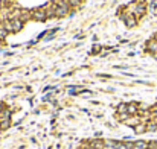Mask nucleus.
Masks as SVG:
<instances>
[{
  "mask_svg": "<svg viewBox=\"0 0 157 149\" xmlns=\"http://www.w3.org/2000/svg\"><path fill=\"white\" fill-rule=\"evenodd\" d=\"M69 3L63 2V0H60V2L57 5H54V9H55V17H66L69 14Z\"/></svg>",
  "mask_w": 157,
  "mask_h": 149,
  "instance_id": "nucleus-1",
  "label": "nucleus"
},
{
  "mask_svg": "<svg viewBox=\"0 0 157 149\" xmlns=\"http://www.w3.org/2000/svg\"><path fill=\"white\" fill-rule=\"evenodd\" d=\"M32 17L37 20V22H44L47 19V14H46V9H35L32 12Z\"/></svg>",
  "mask_w": 157,
  "mask_h": 149,
  "instance_id": "nucleus-2",
  "label": "nucleus"
},
{
  "mask_svg": "<svg viewBox=\"0 0 157 149\" xmlns=\"http://www.w3.org/2000/svg\"><path fill=\"white\" fill-rule=\"evenodd\" d=\"M11 23H12V26H14V32H16V31H20V29L23 28V20H22V19H11Z\"/></svg>",
  "mask_w": 157,
  "mask_h": 149,
  "instance_id": "nucleus-3",
  "label": "nucleus"
},
{
  "mask_svg": "<svg viewBox=\"0 0 157 149\" xmlns=\"http://www.w3.org/2000/svg\"><path fill=\"white\" fill-rule=\"evenodd\" d=\"M122 19L125 20V25H127L128 28H133V26L136 25V17H133V15H124Z\"/></svg>",
  "mask_w": 157,
  "mask_h": 149,
  "instance_id": "nucleus-4",
  "label": "nucleus"
},
{
  "mask_svg": "<svg viewBox=\"0 0 157 149\" xmlns=\"http://www.w3.org/2000/svg\"><path fill=\"white\" fill-rule=\"evenodd\" d=\"M134 149H148V141H145V140L134 141Z\"/></svg>",
  "mask_w": 157,
  "mask_h": 149,
  "instance_id": "nucleus-5",
  "label": "nucleus"
},
{
  "mask_svg": "<svg viewBox=\"0 0 157 149\" xmlns=\"http://www.w3.org/2000/svg\"><path fill=\"white\" fill-rule=\"evenodd\" d=\"M148 50L151 53H157V40H151L148 43Z\"/></svg>",
  "mask_w": 157,
  "mask_h": 149,
  "instance_id": "nucleus-6",
  "label": "nucleus"
},
{
  "mask_svg": "<svg viewBox=\"0 0 157 149\" xmlns=\"http://www.w3.org/2000/svg\"><path fill=\"white\" fill-rule=\"evenodd\" d=\"M90 146H92V149H104V141H101V140H93V141L90 143Z\"/></svg>",
  "mask_w": 157,
  "mask_h": 149,
  "instance_id": "nucleus-7",
  "label": "nucleus"
},
{
  "mask_svg": "<svg viewBox=\"0 0 157 149\" xmlns=\"http://www.w3.org/2000/svg\"><path fill=\"white\" fill-rule=\"evenodd\" d=\"M117 114H128V105L120 103V105L117 107Z\"/></svg>",
  "mask_w": 157,
  "mask_h": 149,
  "instance_id": "nucleus-8",
  "label": "nucleus"
},
{
  "mask_svg": "<svg viewBox=\"0 0 157 149\" xmlns=\"http://www.w3.org/2000/svg\"><path fill=\"white\" fill-rule=\"evenodd\" d=\"M125 123H127V125H131V126H136V125H139V119H137V117H128V119L125 120Z\"/></svg>",
  "mask_w": 157,
  "mask_h": 149,
  "instance_id": "nucleus-9",
  "label": "nucleus"
},
{
  "mask_svg": "<svg viewBox=\"0 0 157 149\" xmlns=\"http://www.w3.org/2000/svg\"><path fill=\"white\" fill-rule=\"evenodd\" d=\"M3 28H5L8 32H14V26H12L11 20H5V23H3Z\"/></svg>",
  "mask_w": 157,
  "mask_h": 149,
  "instance_id": "nucleus-10",
  "label": "nucleus"
},
{
  "mask_svg": "<svg viewBox=\"0 0 157 149\" xmlns=\"http://www.w3.org/2000/svg\"><path fill=\"white\" fill-rule=\"evenodd\" d=\"M136 113H137V105H136V103H130V105H128V114H130V116H134Z\"/></svg>",
  "mask_w": 157,
  "mask_h": 149,
  "instance_id": "nucleus-11",
  "label": "nucleus"
},
{
  "mask_svg": "<svg viewBox=\"0 0 157 149\" xmlns=\"http://www.w3.org/2000/svg\"><path fill=\"white\" fill-rule=\"evenodd\" d=\"M134 129H136V132H137V134H142V132H145V131H146V125H140V123H139V125H136V126H134Z\"/></svg>",
  "mask_w": 157,
  "mask_h": 149,
  "instance_id": "nucleus-12",
  "label": "nucleus"
},
{
  "mask_svg": "<svg viewBox=\"0 0 157 149\" xmlns=\"http://www.w3.org/2000/svg\"><path fill=\"white\" fill-rule=\"evenodd\" d=\"M146 131H149V132L157 131V123H155V122H149V123L146 125Z\"/></svg>",
  "mask_w": 157,
  "mask_h": 149,
  "instance_id": "nucleus-13",
  "label": "nucleus"
},
{
  "mask_svg": "<svg viewBox=\"0 0 157 149\" xmlns=\"http://www.w3.org/2000/svg\"><path fill=\"white\" fill-rule=\"evenodd\" d=\"M81 2H82V0H67V3H69L70 6H78Z\"/></svg>",
  "mask_w": 157,
  "mask_h": 149,
  "instance_id": "nucleus-14",
  "label": "nucleus"
},
{
  "mask_svg": "<svg viewBox=\"0 0 157 149\" xmlns=\"http://www.w3.org/2000/svg\"><path fill=\"white\" fill-rule=\"evenodd\" d=\"M8 35V31L5 28H0V38H5Z\"/></svg>",
  "mask_w": 157,
  "mask_h": 149,
  "instance_id": "nucleus-15",
  "label": "nucleus"
},
{
  "mask_svg": "<svg viewBox=\"0 0 157 149\" xmlns=\"http://www.w3.org/2000/svg\"><path fill=\"white\" fill-rule=\"evenodd\" d=\"M148 149H157V141H148Z\"/></svg>",
  "mask_w": 157,
  "mask_h": 149,
  "instance_id": "nucleus-16",
  "label": "nucleus"
},
{
  "mask_svg": "<svg viewBox=\"0 0 157 149\" xmlns=\"http://www.w3.org/2000/svg\"><path fill=\"white\" fill-rule=\"evenodd\" d=\"M0 110H2V102H0Z\"/></svg>",
  "mask_w": 157,
  "mask_h": 149,
  "instance_id": "nucleus-17",
  "label": "nucleus"
},
{
  "mask_svg": "<svg viewBox=\"0 0 157 149\" xmlns=\"http://www.w3.org/2000/svg\"><path fill=\"white\" fill-rule=\"evenodd\" d=\"M154 122H155V123H157V119H155V120H154Z\"/></svg>",
  "mask_w": 157,
  "mask_h": 149,
  "instance_id": "nucleus-18",
  "label": "nucleus"
},
{
  "mask_svg": "<svg viewBox=\"0 0 157 149\" xmlns=\"http://www.w3.org/2000/svg\"><path fill=\"white\" fill-rule=\"evenodd\" d=\"M0 5H2V0H0Z\"/></svg>",
  "mask_w": 157,
  "mask_h": 149,
  "instance_id": "nucleus-19",
  "label": "nucleus"
},
{
  "mask_svg": "<svg viewBox=\"0 0 157 149\" xmlns=\"http://www.w3.org/2000/svg\"><path fill=\"white\" fill-rule=\"evenodd\" d=\"M155 40H157V37H155Z\"/></svg>",
  "mask_w": 157,
  "mask_h": 149,
  "instance_id": "nucleus-20",
  "label": "nucleus"
}]
</instances>
